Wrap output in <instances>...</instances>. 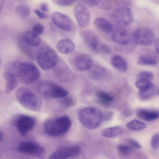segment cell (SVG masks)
<instances>
[{
    "instance_id": "obj_25",
    "label": "cell",
    "mask_w": 159,
    "mask_h": 159,
    "mask_svg": "<svg viewBox=\"0 0 159 159\" xmlns=\"http://www.w3.org/2000/svg\"><path fill=\"white\" fill-rule=\"evenodd\" d=\"M96 95L98 98V102L105 107H108L110 102L113 100L111 96L102 91H98L96 93Z\"/></svg>"
},
{
    "instance_id": "obj_1",
    "label": "cell",
    "mask_w": 159,
    "mask_h": 159,
    "mask_svg": "<svg viewBox=\"0 0 159 159\" xmlns=\"http://www.w3.org/2000/svg\"><path fill=\"white\" fill-rule=\"evenodd\" d=\"M71 125L70 118L67 115L49 118L43 125L44 132L52 137H57L66 133Z\"/></svg>"
},
{
    "instance_id": "obj_38",
    "label": "cell",
    "mask_w": 159,
    "mask_h": 159,
    "mask_svg": "<svg viewBox=\"0 0 159 159\" xmlns=\"http://www.w3.org/2000/svg\"><path fill=\"white\" fill-rule=\"evenodd\" d=\"M53 1L56 4L61 6H69L74 3V1L67 0H56Z\"/></svg>"
},
{
    "instance_id": "obj_42",
    "label": "cell",
    "mask_w": 159,
    "mask_h": 159,
    "mask_svg": "<svg viewBox=\"0 0 159 159\" xmlns=\"http://www.w3.org/2000/svg\"><path fill=\"white\" fill-rule=\"evenodd\" d=\"M83 2L86 4L91 6H98L99 0H85Z\"/></svg>"
},
{
    "instance_id": "obj_12",
    "label": "cell",
    "mask_w": 159,
    "mask_h": 159,
    "mask_svg": "<svg viewBox=\"0 0 159 159\" xmlns=\"http://www.w3.org/2000/svg\"><path fill=\"white\" fill-rule=\"evenodd\" d=\"M80 35L87 47L95 52H98L100 44L98 36L93 31L85 30L80 32Z\"/></svg>"
},
{
    "instance_id": "obj_20",
    "label": "cell",
    "mask_w": 159,
    "mask_h": 159,
    "mask_svg": "<svg viewBox=\"0 0 159 159\" xmlns=\"http://www.w3.org/2000/svg\"><path fill=\"white\" fill-rule=\"evenodd\" d=\"M89 75L90 78L94 80H100L105 78L108 72L104 67L100 66H95L92 67Z\"/></svg>"
},
{
    "instance_id": "obj_21",
    "label": "cell",
    "mask_w": 159,
    "mask_h": 159,
    "mask_svg": "<svg viewBox=\"0 0 159 159\" xmlns=\"http://www.w3.org/2000/svg\"><path fill=\"white\" fill-rule=\"evenodd\" d=\"M94 23L100 30L106 33H111L114 29V26L111 23L104 18H96L94 20Z\"/></svg>"
},
{
    "instance_id": "obj_37",
    "label": "cell",
    "mask_w": 159,
    "mask_h": 159,
    "mask_svg": "<svg viewBox=\"0 0 159 159\" xmlns=\"http://www.w3.org/2000/svg\"><path fill=\"white\" fill-rule=\"evenodd\" d=\"M44 30V27L43 25L39 23H36L33 26L31 32L37 35L41 34Z\"/></svg>"
},
{
    "instance_id": "obj_32",
    "label": "cell",
    "mask_w": 159,
    "mask_h": 159,
    "mask_svg": "<svg viewBox=\"0 0 159 159\" xmlns=\"http://www.w3.org/2000/svg\"><path fill=\"white\" fill-rule=\"evenodd\" d=\"M117 149L119 152L123 155L129 154L133 150V148L129 145L122 144L118 145Z\"/></svg>"
},
{
    "instance_id": "obj_31",
    "label": "cell",
    "mask_w": 159,
    "mask_h": 159,
    "mask_svg": "<svg viewBox=\"0 0 159 159\" xmlns=\"http://www.w3.org/2000/svg\"><path fill=\"white\" fill-rule=\"evenodd\" d=\"M154 74L151 71H143L139 72L137 75L138 79H142L151 81L153 79Z\"/></svg>"
},
{
    "instance_id": "obj_18",
    "label": "cell",
    "mask_w": 159,
    "mask_h": 159,
    "mask_svg": "<svg viewBox=\"0 0 159 159\" xmlns=\"http://www.w3.org/2000/svg\"><path fill=\"white\" fill-rule=\"evenodd\" d=\"M74 42L69 39H63L59 40L57 45L58 51L63 54H68L72 52L75 48Z\"/></svg>"
},
{
    "instance_id": "obj_16",
    "label": "cell",
    "mask_w": 159,
    "mask_h": 159,
    "mask_svg": "<svg viewBox=\"0 0 159 159\" xmlns=\"http://www.w3.org/2000/svg\"><path fill=\"white\" fill-rule=\"evenodd\" d=\"M76 68L80 71H85L90 70L93 64L92 57L87 54H82L77 56L74 61Z\"/></svg>"
},
{
    "instance_id": "obj_40",
    "label": "cell",
    "mask_w": 159,
    "mask_h": 159,
    "mask_svg": "<svg viewBox=\"0 0 159 159\" xmlns=\"http://www.w3.org/2000/svg\"><path fill=\"white\" fill-rule=\"evenodd\" d=\"M114 116V112L111 111H107L103 113V121H108L111 120Z\"/></svg>"
},
{
    "instance_id": "obj_7",
    "label": "cell",
    "mask_w": 159,
    "mask_h": 159,
    "mask_svg": "<svg viewBox=\"0 0 159 159\" xmlns=\"http://www.w3.org/2000/svg\"><path fill=\"white\" fill-rule=\"evenodd\" d=\"M12 123L20 134L24 136L34 127L35 120L29 116L18 114L13 118Z\"/></svg>"
},
{
    "instance_id": "obj_2",
    "label": "cell",
    "mask_w": 159,
    "mask_h": 159,
    "mask_svg": "<svg viewBox=\"0 0 159 159\" xmlns=\"http://www.w3.org/2000/svg\"><path fill=\"white\" fill-rule=\"evenodd\" d=\"M78 117L83 126L90 130L98 127L103 121V113L97 108L92 107L81 109L79 112Z\"/></svg>"
},
{
    "instance_id": "obj_6",
    "label": "cell",
    "mask_w": 159,
    "mask_h": 159,
    "mask_svg": "<svg viewBox=\"0 0 159 159\" xmlns=\"http://www.w3.org/2000/svg\"><path fill=\"white\" fill-rule=\"evenodd\" d=\"M111 20L118 26L123 28L131 24L134 16L132 10L126 7H120L115 9L111 13Z\"/></svg>"
},
{
    "instance_id": "obj_17",
    "label": "cell",
    "mask_w": 159,
    "mask_h": 159,
    "mask_svg": "<svg viewBox=\"0 0 159 159\" xmlns=\"http://www.w3.org/2000/svg\"><path fill=\"white\" fill-rule=\"evenodd\" d=\"M137 116L141 120L151 122L159 117V112L156 111L139 108L136 111Z\"/></svg>"
},
{
    "instance_id": "obj_34",
    "label": "cell",
    "mask_w": 159,
    "mask_h": 159,
    "mask_svg": "<svg viewBox=\"0 0 159 159\" xmlns=\"http://www.w3.org/2000/svg\"><path fill=\"white\" fill-rule=\"evenodd\" d=\"M150 144L151 146L154 149H159V133L155 134L152 136Z\"/></svg>"
},
{
    "instance_id": "obj_13",
    "label": "cell",
    "mask_w": 159,
    "mask_h": 159,
    "mask_svg": "<svg viewBox=\"0 0 159 159\" xmlns=\"http://www.w3.org/2000/svg\"><path fill=\"white\" fill-rule=\"evenodd\" d=\"M74 14L80 26L84 27L88 25L90 20V14L84 6L81 4L77 5L74 8Z\"/></svg>"
},
{
    "instance_id": "obj_30",
    "label": "cell",
    "mask_w": 159,
    "mask_h": 159,
    "mask_svg": "<svg viewBox=\"0 0 159 159\" xmlns=\"http://www.w3.org/2000/svg\"><path fill=\"white\" fill-rule=\"evenodd\" d=\"M135 85L139 90H145L154 87L151 81L142 79H138L135 83Z\"/></svg>"
},
{
    "instance_id": "obj_14",
    "label": "cell",
    "mask_w": 159,
    "mask_h": 159,
    "mask_svg": "<svg viewBox=\"0 0 159 159\" xmlns=\"http://www.w3.org/2000/svg\"><path fill=\"white\" fill-rule=\"evenodd\" d=\"M52 20L56 26L65 31H69L72 27V22L66 15L59 12H55L52 16Z\"/></svg>"
},
{
    "instance_id": "obj_39",
    "label": "cell",
    "mask_w": 159,
    "mask_h": 159,
    "mask_svg": "<svg viewBox=\"0 0 159 159\" xmlns=\"http://www.w3.org/2000/svg\"><path fill=\"white\" fill-rule=\"evenodd\" d=\"M128 142L129 145L132 148L140 149L141 148V146L140 144L136 140L132 138H129L128 139Z\"/></svg>"
},
{
    "instance_id": "obj_47",
    "label": "cell",
    "mask_w": 159,
    "mask_h": 159,
    "mask_svg": "<svg viewBox=\"0 0 159 159\" xmlns=\"http://www.w3.org/2000/svg\"><path fill=\"white\" fill-rule=\"evenodd\" d=\"M157 94H158V95H159V89H158L157 90Z\"/></svg>"
},
{
    "instance_id": "obj_23",
    "label": "cell",
    "mask_w": 159,
    "mask_h": 159,
    "mask_svg": "<svg viewBox=\"0 0 159 159\" xmlns=\"http://www.w3.org/2000/svg\"><path fill=\"white\" fill-rule=\"evenodd\" d=\"M111 64L115 68L122 71H126L128 69V64L126 60L119 55L113 56L110 60Z\"/></svg>"
},
{
    "instance_id": "obj_27",
    "label": "cell",
    "mask_w": 159,
    "mask_h": 159,
    "mask_svg": "<svg viewBox=\"0 0 159 159\" xmlns=\"http://www.w3.org/2000/svg\"><path fill=\"white\" fill-rule=\"evenodd\" d=\"M127 128L132 130H139L143 129L146 127V124L137 120H133L126 124Z\"/></svg>"
},
{
    "instance_id": "obj_9",
    "label": "cell",
    "mask_w": 159,
    "mask_h": 159,
    "mask_svg": "<svg viewBox=\"0 0 159 159\" xmlns=\"http://www.w3.org/2000/svg\"><path fill=\"white\" fill-rule=\"evenodd\" d=\"M27 62L18 61H13L7 62L5 65L4 71L14 75L20 81L25 77L28 72Z\"/></svg>"
},
{
    "instance_id": "obj_36",
    "label": "cell",
    "mask_w": 159,
    "mask_h": 159,
    "mask_svg": "<svg viewBox=\"0 0 159 159\" xmlns=\"http://www.w3.org/2000/svg\"><path fill=\"white\" fill-rule=\"evenodd\" d=\"M98 52L104 55L110 54L111 52L110 47L105 44H101L99 46Z\"/></svg>"
},
{
    "instance_id": "obj_19",
    "label": "cell",
    "mask_w": 159,
    "mask_h": 159,
    "mask_svg": "<svg viewBox=\"0 0 159 159\" xmlns=\"http://www.w3.org/2000/svg\"><path fill=\"white\" fill-rule=\"evenodd\" d=\"M3 75L6 82L5 93L8 94L16 87L18 80L13 74L6 71H4Z\"/></svg>"
},
{
    "instance_id": "obj_22",
    "label": "cell",
    "mask_w": 159,
    "mask_h": 159,
    "mask_svg": "<svg viewBox=\"0 0 159 159\" xmlns=\"http://www.w3.org/2000/svg\"><path fill=\"white\" fill-rule=\"evenodd\" d=\"M22 38L26 43L32 46H38L41 42V39L40 37L31 31L25 32L22 34Z\"/></svg>"
},
{
    "instance_id": "obj_29",
    "label": "cell",
    "mask_w": 159,
    "mask_h": 159,
    "mask_svg": "<svg viewBox=\"0 0 159 159\" xmlns=\"http://www.w3.org/2000/svg\"><path fill=\"white\" fill-rule=\"evenodd\" d=\"M16 12L20 17L25 18L27 17L30 13L29 7L26 5L21 4L17 6L16 8Z\"/></svg>"
},
{
    "instance_id": "obj_43",
    "label": "cell",
    "mask_w": 159,
    "mask_h": 159,
    "mask_svg": "<svg viewBox=\"0 0 159 159\" xmlns=\"http://www.w3.org/2000/svg\"><path fill=\"white\" fill-rule=\"evenodd\" d=\"M40 8L41 10L44 12L47 11L49 10L48 5L45 3H41L40 5Z\"/></svg>"
},
{
    "instance_id": "obj_11",
    "label": "cell",
    "mask_w": 159,
    "mask_h": 159,
    "mask_svg": "<svg viewBox=\"0 0 159 159\" xmlns=\"http://www.w3.org/2000/svg\"><path fill=\"white\" fill-rule=\"evenodd\" d=\"M80 152V148L77 146L65 148L52 153L48 159H71L78 155Z\"/></svg>"
},
{
    "instance_id": "obj_45",
    "label": "cell",
    "mask_w": 159,
    "mask_h": 159,
    "mask_svg": "<svg viewBox=\"0 0 159 159\" xmlns=\"http://www.w3.org/2000/svg\"><path fill=\"white\" fill-rule=\"evenodd\" d=\"M4 2L3 0H0V11H1L4 5Z\"/></svg>"
},
{
    "instance_id": "obj_26",
    "label": "cell",
    "mask_w": 159,
    "mask_h": 159,
    "mask_svg": "<svg viewBox=\"0 0 159 159\" xmlns=\"http://www.w3.org/2000/svg\"><path fill=\"white\" fill-rule=\"evenodd\" d=\"M155 90L153 87L145 90H139L138 93V98L142 101L148 100L152 98L155 95Z\"/></svg>"
},
{
    "instance_id": "obj_46",
    "label": "cell",
    "mask_w": 159,
    "mask_h": 159,
    "mask_svg": "<svg viewBox=\"0 0 159 159\" xmlns=\"http://www.w3.org/2000/svg\"><path fill=\"white\" fill-rule=\"evenodd\" d=\"M0 141H1L2 140V139L3 138V134L1 132H0Z\"/></svg>"
},
{
    "instance_id": "obj_44",
    "label": "cell",
    "mask_w": 159,
    "mask_h": 159,
    "mask_svg": "<svg viewBox=\"0 0 159 159\" xmlns=\"http://www.w3.org/2000/svg\"><path fill=\"white\" fill-rule=\"evenodd\" d=\"M155 48L157 52L159 54V38L156 40L155 42Z\"/></svg>"
},
{
    "instance_id": "obj_41",
    "label": "cell",
    "mask_w": 159,
    "mask_h": 159,
    "mask_svg": "<svg viewBox=\"0 0 159 159\" xmlns=\"http://www.w3.org/2000/svg\"><path fill=\"white\" fill-rule=\"evenodd\" d=\"M34 12L37 16L40 19H44L47 17L46 14L38 9L34 10Z\"/></svg>"
},
{
    "instance_id": "obj_4",
    "label": "cell",
    "mask_w": 159,
    "mask_h": 159,
    "mask_svg": "<svg viewBox=\"0 0 159 159\" xmlns=\"http://www.w3.org/2000/svg\"><path fill=\"white\" fill-rule=\"evenodd\" d=\"M37 90L41 96L48 99L63 98L68 94V91L61 86L48 81L40 82Z\"/></svg>"
},
{
    "instance_id": "obj_33",
    "label": "cell",
    "mask_w": 159,
    "mask_h": 159,
    "mask_svg": "<svg viewBox=\"0 0 159 159\" xmlns=\"http://www.w3.org/2000/svg\"><path fill=\"white\" fill-rule=\"evenodd\" d=\"M61 104L64 107L69 108L73 106L74 102L71 98L66 97L63 98L61 100Z\"/></svg>"
},
{
    "instance_id": "obj_28",
    "label": "cell",
    "mask_w": 159,
    "mask_h": 159,
    "mask_svg": "<svg viewBox=\"0 0 159 159\" xmlns=\"http://www.w3.org/2000/svg\"><path fill=\"white\" fill-rule=\"evenodd\" d=\"M137 63L140 65L154 66L157 64V62L152 57L145 55H141L139 57Z\"/></svg>"
},
{
    "instance_id": "obj_8",
    "label": "cell",
    "mask_w": 159,
    "mask_h": 159,
    "mask_svg": "<svg viewBox=\"0 0 159 159\" xmlns=\"http://www.w3.org/2000/svg\"><path fill=\"white\" fill-rule=\"evenodd\" d=\"M132 38L136 43L143 45H150L155 41V37L153 32L147 28H141L134 30Z\"/></svg>"
},
{
    "instance_id": "obj_24",
    "label": "cell",
    "mask_w": 159,
    "mask_h": 159,
    "mask_svg": "<svg viewBox=\"0 0 159 159\" xmlns=\"http://www.w3.org/2000/svg\"><path fill=\"white\" fill-rule=\"evenodd\" d=\"M123 130L121 126H115L104 128L101 131V135L105 137L114 138L120 135Z\"/></svg>"
},
{
    "instance_id": "obj_3",
    "label": "cell",
    "mask_w": 159,
    "mask_h": 159,
    "mask_svg": "<svg viewBox=\"0 0 159 159\" xmlns=\"http://www.w3.org/2000/svg\"><path fill=\"white\" fill-rule=\"evenodd\" d=\"M16 98L24 107L29 110H39L42 105L41 98L29 89L24 87L19 88L16 93Z\"/></svg>"
},
{
    "instance_id": "obj_5",
    "label": "cell",
    "mask_w": 159,
    "mask_h": 159,
    "mask_svg": "<svg viewBox=\"0 0 159 159\" xmlns=\"http://www.w3.org/2000/svg\"><path fill=\"white\" fill-rule=\"evenodd\" d=\"M37 62L43 70H47L54 67L58 61L57 53L52 48L44 47L39 49L36 53Z\"/></svg>"
},
{
    "instance_id": "obj_10",
    "label": "cell",
    "mask_w": 159,
    "mask_h": 159,
    "mask_svg": "<svg viewBox=\"0 0 159 159\" xmlns=\"http://www.w3.org/2000/svg\"><path fill=\"white\" fill-rule=\"evenodd\" d=\"M17 149L20 153L33 156H39L44 152L42 146L31 141L21 142L17 146Z\"/></svg>"
},
{
    "instance_id": "obj_35",
    "label": "cell",
    "mask_w": 159,
    "mask_h": 159,
    "mask_svg": "<svg viewBox=\"0 0 159 159\" xmlns=\"http://www.w3.org/2000/svg\"><path fill=\"white\" fill-rule=\"evenodd\" d=\"M98 6L102 9L109 10L111 8L112 4L109 0H99Z\"/></svg>"
},
{
    "instance_id": "obj_15",
    "label": "cell",
    "mask_w": 159,
    "mask_h": 159,
    "mask_svg": "<svg viewBox=\"0 0 159 159\" xmlns=\"http://www.w3.org/2000/svg\"><path fill=\"white\" fill-rule=\"evenodd\" d=\"M111 40L117 43L125 45L129 42L130 38L128 33L122 27L117 26L111 33Z\"/></svg>"
}]
</instances>
